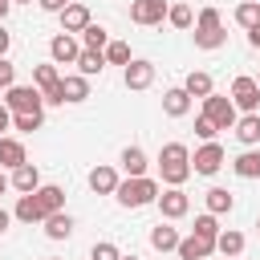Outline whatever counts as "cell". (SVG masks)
I'll return each mask as SVG.
<instances>
[{"mask_svg":"<svg viewBox=\"0 0 260 260\" xmlns=\"http://www.w3.org/2000/svg\"><path fill=\"white\" fill-rule=\"evenodd\" d=\"M179 240H183V236H179L171 223H154V228H150V248H154V252H175Z\"/></svg>","mask_w":260,"mask_h":260,"instance_id":"22","label":"cell"},{"mask_svg":"<svg viewBox=\"0 0 260 260\" xmlns=\"http://www.w3.org/2000/svg\"><path fill=\"white\" fill-rule=\"evenodd\" d=\"M158 211H162V219H183L191 211V195L183 187H167V191H158Z\"/></svg>","mask_w":260,"mask_h":260,"instance_id":"8","label":"cell"},{"mask_svg":"<svg viewBox=\"0 0 260 260\" xmlns=\"http://www.w3.org/2000/svg\"><path fill=\"white\" fill-rule=\"evenodd\" d=\"M195 134H199L203 142H215V134H219V130H215V122H211L207 114H199V118H195Z\"/></svg>","mask_w":260,"mask_h":260,"instance_id":"39","label":"cell"},{"mask_svg":"<svg viewBox=\"0 0 260 260\" xmlns=\"http://www.w3.org/2000/svg\"><path fill=\"white\" fill-rule=\"evenodd\" d=\"M191 232H195V236H203V240H211V244H215V240H219V219H215V215H211V211H203V215H195V228H191Z\"/></svg>","mask_w":260,"mask_h":260,"instance_id":"34","label":"cell"},{"mask_svg":"<svg viewBox=\"0 0 260 260\" xmlns=\"http://www.w3.org/2000/svg\"><path fill=\"white\" fill-rule=\"evenodd\" d=\"M61 89H65V102H85V98H89V77L65 73V77H61Z\"/></svg>","mask_w":260,"mask_h":260,"instance_id":"25","label":"cell"},{"mask_svg":"<svg viewBox=\"0 0 260 260\" xmlns=\"http://www.w3.org/2000/svg\"><path fill=\"white\" fill-rule=\"evenodd\" d=\"M228 98L236 102V110H244V114H256V110H260V85H256V77L240 73V77L232 81V93H228Z\"/></svg>","mask_w":260,"mask_h":260,"instance_id":"5","label":"cell"},{"mask_svg":"<svg viewBox=\"0 0 260 260\" xmlns=\"http://www.w3.org/2000/svg\"><path fill=\"white\" fill-rule=\"evenodd\" d=\"M215 252H219V256H228V260H236V256L244 252V232H236V228L219 232V240H215Z\"/></svg>","mask_w":260,"mask_h":260,"instance_id":"26","label":"cell"},{"mask_svg":"<svg viewBox=\"0 0 260 260\" xmlns=\"http://www.w3.org/2000/svg\"><path fill=\"white\" fill-rule=\"evenodd\" d=\"M12 4H32V0H12Z\"/></svg>","mask_w":260,"mask_h":260,"instance_id":"48","label":"cell"},{"mask_svg":"<svg viewBox=\"0 0 260 260\" xmlns=\"http://www.w3.org/2000/svg\"><path fill=\"white\" fill-rule=\"evenodd\" d=\"M232 171L240 179H260V146H244L236 158H232Z\"/></svg>","mask_w":260,"mask_h":260,"instance_id":"17","label":"cell"},{"mask_svg":"<svg viewBox=\"0 0 260 260\" xmlns=\"http://www.w3.org/2000/svg\"><path fill=\"white\" fill-rule=\"evenodd\" d=\"M49 260H57V256H49Z\"/></svg>","mask_w":260,"mask_h":260,"instance_id":"53","label":"cell"},{"mask_svg":"<svg viewBox=\"0 0 260 260\" xmlns=\"http://www.w3.org/2000/svg\"><path fill=\"white\" fill-rule=\"evenodd\" d=\"M45 236H49V240H69V236H73V215H69V211H53V215L45 219Z\"/></svg>","mask_w":260,"mask_h":260,"instance_id":"24","label":"cell"},{"mask_svg":"<svg viewBox=\"0 0 260 260\" xmlns=\"http://www.w3.org/2000/svg\"><path fill=\"white\" fill-rule=\"evenodd\" d=\"M65 4H73V0H65Z\"/></svg>","mask_w":260,"mask_h":260,"instance_id":"52","label":"cell"},{"mask_svg":"<svg viewBox=\"0 0 260 260\" xmlns=\"http://www.w3.org/2000/svg\"><path fill=\"white\" fill-rule=\"evenodd\" d=\"M236 138H240L244 146H260V114H244V118L236 122Z\"/></svg>","mask_w":260,"mask_h":260,"instance_id":"27","label":"cell"},{"mask_svg":"<svg viewBox=\"0 0 260 260\" xmlns=\"http://www.w3.org/2000/svg\"><path fill=\"white\" fill-rule=\"evenodd\" d=\"M223 20H219V8H199V16H195V28H219Z\"/></svg>","mask_w":260,"mask_h":260,"instance_id":"38","label":"cell"},{"mask_svg":"<svg viewBox=\"0 0 260 260\" xmlns=\"http://www.w3.org/2000/svg\"><path fill=\"white\" fill-rule=\"evenodd\" d=\"M89 260H122V252H118L114 240H98V244L89 248Z\"/></svg>","mask_w":260,"mask_h":260,"instance_id":"37","label":"cell"},{"mask_svg":"<svg viewBox=\"0 0 260 260\" xmlns=\"http://www.w3.org/2000/svg\"><path fill=\"white\" fill-rule=\"evenodd\" d=\"M45 126V110H32V114H12V130H20V134H32V130H41Z\"/></svg>","mask_w":260,"mask_h":260,"instance_id":"33","label":"cell"},{"mask_svg":"<svg viewBox=\"0 0 260 260\" xmlns=\"http://www.w3.org/2000/svg\"><path fill=\"white\" fill-rule=\"evenodd\" d=\"M223 167V146L219 142H203L195 154H191V171L195 175H215Z\"/></svg>","mask_w":260,"mask_h":260,"instance_id":"10","label":"cell"},{"mask_svg":"<svg viewBox=\"0 0 260 260\" xmlns=\"http://www.w3.org/2000/svg\"><path fill=\"white\" fill-rule=\"evenodd\" d=\"M24 162H28L24 142H20V138H12V134H4V138H0V167L16 171V167H24Z\"/></svg>","mask_w":260,"mask_h":260,"instance_id":"16","label":"cell"},{"mask_svg":"<svg viewBox=\"0 0 260 260\" xmlns=\"http://www.w3.org/2000/svg\"><path fill=\"white\" fill-rule=\"evenodd\" d=\"M203 203H207V211H211V215H228V211L236 207V195H232L228 187H211V191L203 195Z\"/></svg>","mask_w":260,"mask_h":260,"instance_id":"23","label":"cell"},{"mask_svg":"<svg viewBox=\"0 0 260 260\" xmlns=\"http://www.w3.org/2000/svg\"><path fill=\"white\" fill-rule=\"evenodd\" d=\"M158 175H162V183L167 187H183L195 171H191V150L183 146V142H167L162 150H158Z\"/></svg>","mask_w":260,"mask_h":260,"instance_id":"1","label":"cell"},{"mask_svg":"<svg viewBox=\"0 0 260 260\" xmlns=\"http://www.w3.org/2000/svg\"><path fill=\"white\" fill-rule=\"evenodd\" d=\"M85 183H89V191H93V195H114L122 179H118V171H114L110 162H98V167L89 171V179H85Z\"/></svg>","mask_w":260,"mask_h":260,"instance_id":"12","label":"cell"},{"mask_svg":"<svg viewBox=\"0 0 260 260\" xmlns=\"http://www.w3.org/2000/svg\"><path fill=\"white\" fill-rule=\"evenodd\" d=\"M12 114H32V110H45V93L37 89V85H12V89H4V98H0Z\"/></svg>","mask_w":260,"mask_h":260,"instance_id":"4","label":"cell"},{"mask_svg":"<svg viewBox=\"0 0 260 260\" xmlns=\"http://www.w3.org/2000/svg\"><path fill=\"white\" fill-rule=\"evenodd\" d=\"M37 4H41V8H45V12H57V16H61V12H65V0H37Z\"/></svg>","mask_w":260,"mask_h":260,"instance_id":"42","label":"cell"},{"mask_svg":"<svg viewBox=\"0 0 260 260\" xmlns=\"http://www.w3.org/2000/svg\"><path fill=\"white\" fill-rule=\"evenodd\" d=\"M175 252H179V260H207V256L215 252V244L191 232V236H183V240H179V248H175Z\"/></svg>","mask_w":260,"mask_h":260,"instance_id":"15","label":"cell"},{"mask_svg":"<svg viewBox=\"0 0 260 260\" xmlns=\"http://www.w3.org/2000/svg\"><path fill=\"white\" fill-rule=\"evenodd\" d=\"M232 16H236V24H240V28H248V32H252V28H260V0H240Z\"/></svg>","mask_w":260,"mask_h":260,"instance_id":"28","label":"cell"},{"mask_svg":"<svg viewBox=\"0 0 260 260\" xmlns=\"http://www.w3.org/2000/svg\"><path fill=\"white\" fill-rule=\"evenodd\" d=\"M130 61H134V57H130V45H126V41H110V45H106V65H122V69H126Z\"/></svg>","mask_w":260,"mask_h":260,"instance_id":"35","label":"cell"},{"mask_svg":"<svg viewBox=\"0 0 260 260\" xmlns=\"http://www.w3.org/2000/svg\"><path fill=\"white\" fill-rule=\"evenodd\" d=\"M8 187H12V183H8V175H4V171H0V195H4V191H8Z\"/></svg>","mask_w":260,"mask_h":260,"instance_id":"47","label":"cell"},{"mask_svg":"<svg viewBox=\"0 0 260 260\" xmlns=\"http://www.w3.org/2000/svg\"><path fill=\"white\" fill-rule=\"evenodd\" d=\"M8 183H12V191H20V195H32V191H41V171H37V162H24V167H16V171L8 175Z\"/></svg>","mask_w":260,"mask_h":260,"instance_id":"14","label":"cell"},{"mask_svg":"<svg viewBox=\"0 0 260 260\" xmlns=\"http://www.w3.org/2000/svg\"><path fill=\"white\" fill-rule=\"evenodd\" d=\"M256 232H260V219H256Z\"/></svg>","mask_w":260,"mask_h":260,"instance_id":"50","label":"cell"},{"mask_svg":"<svg viewBox=\"0 0 260 260\" xmlns=\"http://www.w3.org/2000/svg\"><path fill=\"white\" fill-rule=\"evenodd\" d=\"M158 183L150 179V175H142V179H122L118 183V191H114V199L122 203V207H146V203H158Z\"/></svg>","mask_w":260,"mask_h":260,"instance_id":"2","label":"cell"},{"mask_svg":"<svg viewBox=\"0 0 260 260\" xmlns=\"http://www.w3.org/2000/svg\"><path fill=\"white\" fill-rule=\"evenodd\" d=\"M12 215H16L20 223H45V207L37 203V195H20L16 207H12Z\"/></svg>","mask_w":260,"mask_h":260,"instance_id":"21","label":"cell"},{"mask_svg":"<svg viewBox=\"0 0 260 260\" xmlns=\"http://www.w3.org/2000/svg\"><path fill=\"white\" fill-rule=\"evenodd\" d=\"M57 81H61V73H57V65H53V61H45V65H32V85H37L41 93H45V89H53Z\"/></svg>","mask_w":260,"mask_h":260,"instance_id":"30","label":"cell"},{"mask_svg":"<svg viewBox=\"0 0 260 260\" xmlns=\"http://www.w3.org/2000/svg\"><path fill=\"white\" fill-rule=\"evenodd\" d=\"M122 81H126V89H150V85H154V61L134 57V61L122 69Z\"/></svg>","mask_w":260,"mask_h":260,"instance_id":"9","label":"cell"},{"mask_svg":"<svg viewBox=\"0 0 260 260\" xmlns=\"http://www.w3.org/2000/svg\"><path fill=\"white\" fill-rule=\"evenodd\" d=\"M256 85H260V73H256Z\"/></svg>","mask_w":260,"mask_h":260,"instance_id":"51","label":"cell"},{"mask_svg":"<svg viewBox=\"0 0 260 260\" xmlns=\"http://www.w3.org/2000/svg\"><path fill=\"white\" fill-rule=\"evenodd\" d=\"M106 45H110V32H106L102 24H89V28L81 32V49H93V53H106Z\"/></svg>","mask_w":260,"mask_h":260,"instance_id":"31","label":"cell"},{"mask_svg":"<svg viewBox=\"0 0 260 260\" xmlns=\"http://www.w3.org/2000/svg\"><path fill=\"white\" fill-rule=\"evenodd\" d=\"M122 260H138V256H122Z\"/></svg>","mask_w":260,"mask_h":260,"instance_id":"49","label":"cell"},{"mask_svg":"<svg viewBox=\"0 0 260 260\" xmlns=\"http://www.w3.org/2000/svg\"><path fill=\"white\" fill-rule=\"evenodd\" d=\"M12 219H16V215H12V211H4V207H0V236H4V232H8V223H12Z\"/></svg>","mask_w":260,"mask_h":260,"instance_id":"44","label":"cell"},{"mask_svg":"<svg viewBox=\"0 0 260 260\" xmlns=\"http://www.w3.org/2000/svg\"><path fill=\"white\" fill-rule=\"evenodd\" d=\"M93 24V16H89V8L81 4V0H73V4H65V12H61V32H69V37H77V32H85Z\"/></svg>","mask_w":260,"mask_h":260,"instance_id":"11","label":"cell"},{"mask_svg":"<svg viewBox=\"0 0 260 260\" xmlns=\"http://www.w3.org/2000/svg\"><path fill=\"white\" fill-rule=\"evenodd\" d=\"M102 69H106V53L81 49V57H77V73H81V77H98Z\"/></svg>","mask_w":260,"mask_h":260,"instance_id":"29","label":"cell"},{"mask_svg":"<svg viewBox=\"0 0 260 260\" xmlns=\"http://www.w3.org/2000/svg\"><path fill=\"white\" fill-rule=\"evenodd\" d=\"M167 20H171V28H191L195 24V12H191V4H171Z\"/></svg>","mask_w":260,"mask_h":260,"instance_id":"36","label":"cell"},{"mask_svg":"<svg viewBox=\"0 0 260 260\" xmlns=\"http://www.w3.org/2000/svg\"><path fill=\"white\" fill-rule=\"evenodd\" d=\"M248 45H252V49H260V28H252V32H248Z\"/></svg>","mask_w":260,"mask_h":260,"instance_id":"45","label":"cell"},{"mask_svg":"<svg viewBox=\"0 0 260 260\" xmlns=\"http://www.w3.org/2000/svg\"><path fill=\"white\" fill-rule=\"evenodd\" d=\"M8 45H12V32H8V28H4V24H0V57H4V53H8Z\"/></svg>","mask_w":260,"mask_h":260,"instance_id":"43","label":"cell"},{"mask_svg":"<svg viewBox=\"0 0 260 260\" xmlns=\"http://www.w3.org/2000/svg\"><path fill=\"white\" fill-rule=\"evenodd\" d=\"M223 41H228L223 24H219V28H195V49H207V53H211V49H219Z\"/></svg>","mask_w":260,"mask_h":260,"instance_id":"32","label":"cell"},{"mask_svg":"<svg viewBox=\"0 0 260 260\" xmlns=\"http://www.w3.org/2000/svg\"><path fill=\"white\" fill-rule=\"evenodd\" d=\"M167 12H171V4H167V0H134V4H130V20H134V24H142V28L162 24V20H167Z\"/></svg>","mask_w":260,"mask_h":260,"instance_id":"6","label":"cell"},{"mask_svg":"<svg viewBox=\"0 0 260 260\" xmlns=\"http://www.w3.org/2000/svg\"><path fill=\"white\" fill-rule=\"evenodd\" d=\"M37 195V203L45 207V219L53 215V211H65V191L57 187V183H41V191H32Z\"/></svg>","mask_w":260,"mask_h":260,"instance_id":"19","label":"cell"},{"mask_svg":"<svg viewBox=\"0 0 260 260\" xmlns=\"http://www.w3.org/2000/svg\"><path fill=\"white\" fill-rule=\"evenodd\" d=\"M16 85V65L8 57H0V89H12Z\"/></svg>","mask_w":260,"mask_h":260,"instance_id":"40","label":"cell"},{"mask_svg":"<svg viewBox=\"0 0 260 260\" xmlns=\"http://www.w3.org/2000/svg\"><path fill=\"white\" fill-rule=\"evenodd\" d=\"M183 89H187L191 98H199V102H203V98H211V93H215V81H211V73L191 69V73H187V81H183Z\"/></svg>","mask_w":260,"mask_h":260,"instance_id":"20","label":"cell"},{"mask_svg":"<svg viewBox=\"0 0 260 260\" xmlns=\"http://www.w3.org/2000/svg\"><path fill=\"white\" fill-rule=\"evenodd\" d=\"M4 130H12V110L0 102V138H4Z\"/></svg>","mask_w":260,"mask_h":260,"instance_id":"41","label":"cell"},{"mask_svg":"<svg viewBox=\"0 0 260 260\" xmlns=\"http://www.w3.org/2000/svg\"><path fill=\"white\" fill-rule=\"evenodd\" d=\"M8 8H12V0H0V24H4V16H8Z\"/></svg>","mask_w":260,"mask_h":260,"instance_id":"46","label":"cell"},{"mask_svg":"<svg viewBox=\"0 0 260 260\" xmlns=\"http://www.w3.org/2000/svg\"><path fill=\"white\" fill-rule=\"evenodd\" d=\"M77 57H81V41H77V37L57 32V37L49 41V61H53V65H77Z\"/></svg>","mask_w":260,"mask_h":260,"instance_id":"7","label":"cell"},{"mask_svg":"<svg viewBox=\"0 0 260 260\" xmlns=\"http://www.w3.org/2000/svg\"><path fill=\"white\" fill-rule=\"evenodd\" d=\"M203 114L215 122V130H236V122H240V110H236V102H232L228 93L203 98Z\"/></svg>","mask_w":260,"mask_h":260,"instance_id":"3","label":"cell"},{"mask_svg":"<svg viewBox=\"0 0 260 260\" xmlns=\"http://www.w3.org/2000/svg\"><path fill=\"white\" fill-rule=\"evenodd\" d=\"M118 162H122L126 179H142V175H146V167H150V162H146V150H142V146H126V150L118 154Z\"/></svg>","mask_w":260,"mask_h":260,"instance_id":"18","label":"cell"},{"mask_svg":"<svg viewBox=\"0 0 260 260\" xmlns=\"http://www.w3.org/2000/svg\"><path fill=\"white\" fill-rule=\"evenodd\" d=\"M162 114H167V118H187V114H191V93H187L183 85H171V89L162 93Z\"/></svg>","mask_w":260,"mask_h":260,"instance_id":"13","label":"cell"}]
</instances>
